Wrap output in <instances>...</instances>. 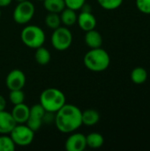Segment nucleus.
I'll list each match as a JSON object with an SVG mask.
<instances>
[{
	"mask_svg": "<svg viewBox=\"0 0 150 151\" xmlns=\"http://www.w3.org/2000/svg\"><path fill=\"white\" fill-rule=\"evenodd\" d=\"M82 111L73 104H65L55 113L54 123L57 130L63 134H72L82 125Z\"/></svg>",
	"mask_w": 150,
	"mask_h": 151,
	"instance_id": "f257e3e1",
	"label": "nucleus"
},
{
	"mask_svg": "<svg viewBox=\"0 0 150 151\" xmlns=\"http://www.w3.org/2000/svg\"><path fill=\"white\" fill-rule=\"evenodd\" d=\"M84 65L92 72H103L105 71L111 63V58L109 53L100 48L91 49L88 51L83 58Z\"/></svg>",
	"mask_w": 150,
	"mask_h": 151,
	"instance_id": "f03ea898",
	"label": "nucleus"
},
{
	"mask_svg": "<svg viewBox=\"0 0 150 151\" xmlns=\"http://www.w3.org/2000/svg\"><path fill=\"white\" fill-rule=\"evenodd\" d=\"M40 104L48 112L56 113L62 106L66 103V98L65 94L56 88H48L44 89L40 95Z\"/></svg>",
	"mask_w": 150,
	"mask_h": 151,
	"instance_id": "7ed1b4c3",
	"label": "nucleus"
},
{
	"mask_svg": "<svg viewBox=\"0 0 150 151\" xmlns=\"http://www.w3.org/2000/svg\"><path fill=\"white\" fill-rule=\"evenodd\" d=\"M22 42L28 48L37 49L45 42V33L38 26L28 25L26 26L20 34Z\"/></svg>",
	"mask_w": 150,
	"mask_h": 151,
	"instance_id": "20e7f679",
	"label": "nucleus"
},
{
	"mask_svg": "<svg viewBox=\"0 0 150 151\" xmlns=\"http://www.w3.org/2000/svg\"><path fill=\"white\" fill-rule=\"evenodd\" d=\"M10 136L16 146L27 147L33 142L34 132L26 124H17L10 133Z\"/></svg>",
	"mask_w": 150,
	"mask_h": 151,
	"instance_id": "39448f33",
	"label": "nucleus"
},
{
	"mask_svg": "<svg viewBox=\"0 0 150 151\" xmlns=\"http://www.w3.org/2000/svg\"><path fill=\"white\" fill-rule=\"evenodd\" d=\"M72 42V34L67 27H58L51 35V43L55 50L63 51L70 48Z\"/></svg>",
	"mask_w": 150,
	"mask_h": 151,
	"instance_id": "423d86ee",
	"label": "nucleus"
},
{
	"mask_svg": "<svg viewBox=\"0 0 150 151\" xmlns=\"http://www.w3.org/2000/svg\"><path fill=\"white\" fill-rule=\"evenodd\" d=\"M34 12L35 9L34 4L30 1L26 0L17 4L13 11L12 17L14 21L18 24H27L33 19Z\"/></svg>",
	"mask_w": 150,
	"mask_h": 151,
	"instance_id": "0eeeda50",
	"label": "nucleus"
},
{
	"mask_svg": "<svg viewBox=\"0 0 150 151\" xmlns=\"http://www.w3.org/2000/svg\"><path fill=\"white\" fill-rule=\"evenodd\" d=\"M45 112L46 111L40 104L33 105L32 107H30L29 117L26 125L29 128H31L34 133L37 132L42 126Z\"/></svg>",
	"mask_w": 150,
	"mask_h": 151,
	"instance_id": "6e6552de",
	"label": "nucleus"
},
{
	"mask_svg": "<svg viewBox=\"0 0 150 151\" xmlns=\"http://www.w3.org/2000/svg\"><path fill=\"white\" fill-rule=\"evenodd\" d=\"M26 84V75L19 69L11 71L5 79V85L9 90L22 89Z\"/></svg>",
	"mask_w": 150,
	"mask_h": 151,
	"instance_id": "1a4fd4ad",
	"label": "nucleus"
},
{
	"mask_svg": "<svg viewBox=\"0 0 150 151\" xmlns=\"http://www.w3.org/2000/svg\"><path fill=\"white\" fill-rule=\"evenodd\" d=\"M65 147L67 151H83L87 148L86 135L80 133L72 134L67 138Z\"/></svg>",
	"mask_w": 150,
	"mask_h": 151,
	"instance_id": "9d476101",
	"label": "nucleus"
},
{
	"mask_svg": "<svg viewBox=\"0 0 150 151\" xmlns=\"http://www.w3.org/2000/svg\"><path fill=\"white\" fill-rule=\"evenodd\" d=\"M30 108L24 103L16 104L11 110V116L17 124H26L29 117Z\"/></svg>",
	"mask_w": 150,
	"mask_h": 151,
	"instance_id": "9b49d317",
	"label": "nucleus"
},
{
	"mask_svg": "<svg viewBox=\"0 0 150 151\" xmlns=\"http://www.w3.org/2000/svg\"><path fill=\"white\" fill-rule=\"evenodd\" d=\"M77 22L79 27L85 32L95 29L96 27V19L92 12H81L77 18Z\"/></svg>",
	"mask_w": 150,
	"mask_h": 151,
	"instance_id": "f8f14e48",
	"label": "nucleus"
},
{
	"mask_svg": "<svg viewBox=\"0 0 150 151\" xmlns=\"http://www.w3.org/2000/svg\"><path fill=\"white\" fill-rule=\"evenodd\" d=\"M16 125L11 112H7L5 110L0 111V134H10Z\"/></svg>",
	"mask_w": 150,
	"mask_h": 151,
	"instance_id": "ddd939ff",
	"label": "nucleus"
},
{
	"mask_svg": "<svg viewBox=\"0 0 150 151\" xmlns=\"http://www.w3.org/2000/svg\"><path fill=\"white\" fill-rule=\"evenodd\" d=\"M85 42L90 49L100 48L103 44V37L98 31L92 29L86 32Z\"/></svg>",
	"mask_w": 150,
	"mask_h": 151,
	"instance_id": "4468645a",
	"label": "nucleus"
},
{
	"mask_svg": "<svg viewBox=\"0 0 150 151\" xmlns=\"http://www.w3.org/2000/svg\"><path fill=\"white\" fill-rule=\"evenodd\" d=\"M82 125L88 127H93L96 125L100 120V114L94 109H88L81 113Z\"/></svg>",
	"mask_w": 150,
	"mask_h": 151,
	"instance_id": "2eb2a0df",
	"label": "nucleus"
},
{
	"mask_svg": "<svg viewBox=\"0 0 150 151\" xmlns=\"http://www.w3.org/2000/svg\"><path fill=\"white\" fill-rule=\"evenodd\" d=\"M78 15L76 14V11L72 10L70 8L65 7L60 12V19L61 23L65 25V27H72L77 22Z\"/></svg>",
	"mask_w": 150,
	"mask_h": 151,
	"instance_id": "dca6fc26",
	"label": "nucleus"
},
{
	"mask_svg": "<svg viewBox=\"0 0 150 151\" xmlns=\"http://www.w3.org/2000/svg\"><path fill=\"white\" fill-rule=\"evenodd\" d=\"M148 79V72L145 68L138 66L131 72V80L137 85L143 84Z\"/></svg>",
	"mask_w": 150,
	"mask_h": 151,
	"instance_id": "f3484780",
	"label": "nucleus"
},
{
	"mask_svg": "<svg viewBox=\"0 0 150 151\" xmlns=\"http://www.w3.org/2000/svg\"><path fill=\"white\" fill-rule=\"evenodd\" d=\"M87 140V147L90 149H99L104 143L103 136L99 133H91L86 136Z\"/></svg>",
	"mask_w": 150,
	"mask_h": 151,
	"instance_id": "a211bd4d",
	"label": "nucleus"
},
{
	"mask_svg": "<svg viewBox=\"0 0 150 151\" xmlns=\"http://www.w3.org/2000/svg\"><path fill=\"white\" fill-rule=\"evenodd\" d=\"M43 5L48 12L55 13H60L65 8L64 0H44Z\"/></svg>",
	"mask_w": 150,
	"mask_h": 151,
	"instance_id": "6ab92c4d",
	"label": "nucleus"
},
{
	"mask_svg": "<svg viewBox=\"0 0 150 151\" xmlns=\"http://www.w3.org/2000/svg\"><path fill=\"white\" fill-rule=\"evenodd\" d=\"M35 53H34V59L35 61L41 65H45L50 63L51 56L48 49L44 48L43 46H41L37 49H35Z\"/></svg>",
	"mask_w": 150,
	"mask_h": 151,
	"instance_id": "aec40b11",
	"label": "nucleus"
},
{
	"mask_svg": "<svg viewBox=\"0 0 150 151\" xmlns=\"http://www.w3.org/2000/svg\"><path fill=\"white\" fill-rule=\"evenodd\" d=\"M45 24L49 28L56 29L61 25V19L59 13L55 12H49L45 17Z\"/></svg>",
	"mask_w": 150,
	"mask_h": 151,
	"instance_id": "412c9836",
	"label": "nucleus"
},
{
	"mask_svg": "<svg viewBox=\"0 0 150 151\" xmlns=\"http://www.w3.org/2000/svg\"><path fill=\"white\" fill-rule=\"evenodd\" d=\"M16 145L8 134L0 135V151H13Z\"/></svg>",
	"mask_w": 150,
	"mask_h": 151,
	"instance_id": "4be33fe9",
	"label": "nucleus"
},
{
	"mask_svg": "<svg viewBox=\"0 0 150 151\" xmlns=\"http://www.w3.org/2000/svg\"><path fill=\"white\" fill-rule=\"evenodd\" d=\"M9 99L10 102L13 104H19L24 103L25 100V94L22 89H15V90H10L9 94Z\"/></svg>",
	"mask_w": 150,
	"mask_h": 151,
	"instance_id": "5701e85b",
	"label": "nucleus"
},
{
	"mask_svg": "<svg viewBox=\"0 0 150 151\" xmlns=\"http://www.w3.org/2000/svg\"><path fill=\"white\" fill-rule=\"evenodd\" d=\"M124 0H97L99 5L105 10H116L119 8Z\"/></svg>",
	"mask_w": 150,
	"mask_h": 151,
	"instance_id": "b1692460",
	"label": "nucleus"
},
{
	"mask_svg": "<svg viewBox=\"0 0 150 151\" xmlns=\"http://www.w3.org/2000/svg\"><path fill=\"white\" fill-rule=\"evenodd\" d=\"M135 4L141 12L144 14H150V0H136Z\"/></svg>",
	"mask_w": 150,
	"mask_h": 151,
	"instance_id": "393cba45",
	"label": "nucleus"
},
{
	"mask_svg": "<svg viewBox=\"0 0 150 151\" xmlns=\"http://www.w3.org/2000/svg\"><path fill=\"white\" fill-rule=\"evenodd\" d=\"M64 1L65 4V7L74 11L80 10L81 6L86 3V0H64Z\"/></svg>",
	"mask_w": 150,
	"mask_h": 151,
	"instance_id": "a878e982",
	"label": "nucleus"
},
{
	"mask_svg": "<svg viewBox=\"0 0 150 151\" xmlns=\"http://www.w3.org/2000/svg\"><path fill=\"white\" fill-rule=\"evenodd\" d=\"M5 108H6V100L3 96L0 95V111H4Z\"/></svg>",
	"mask_w": 150,
	"mask_h": 151,
	"instance_id": "bb28decb",
	"label": "nucleus"
},
{
	"mask_svg": "<svg viewBox=\"0 0 150 151\" xmlns=\"http://www.w3.org/2000/svg\"><path fill=\"white\" fill-rule=\"evenodd\" d=\"M80 10H81V12H92L91 5L88 4H87V3H85V4L81 6Z\"/></svg>",
	"mask_w": 150,
	"mask_h": 151,
	"instance_id": "cd10ccee",
	"label": "nucleus"
},
{
	"mask_svg": "<svg viewBox=\"0 0 150 151\" xmlns=\"http://www.w3.org/2000/svg\"><path fill=\"white\" fill-rule=\"evenodd\" d=\"M12 0H0V7H5L11 4Z\"/></svg>",
	"mask_w": 150,
	"mask_h": 151,
	"instance_id": "c85d7f7f",
	"label": "nucleus"
},
{
	"mask_svg": "<svg viewBox=\"0 0 150 151\" xmlns=\"http://www.w3.org/2000/svg\"><path fill=\"white\" fill-rule=\"evenodd\" d=\"M18 3H20V2H24V1H26V0H16Z\"/></svg>",
	"mask_w": 150,
	"mask_h": 151,
	"instance_id": "c756f323",
	"label": "nucleus"
},
{
	"mask_svg": "<svg viewBox=\"0 0 150 151\" xmlns=\"http://www.w3.org/2000/svg\"><path fill=\"white\" fill-rule=\"evenodd\" d=\"M1 14H2V12H1V9H0V17H1Z\"/></svg>",
	"mask_w": 150,
	"mask_h": 151,
	"instance_id": "7c9ffc66",
	"label": "nucleus"
},
{
	"mask_svg": "<svg viewBox=\"0 0 150 151\" xmlns=\"http://www.w3.org/2000/svg\"><path fill=\"white\" fill-rule=\"evenodd\" d=\"M38 1H42V2H43V1H44V0H38Z\"/></svg>",
	"mask_w": 150,
	"mask_h": 151,
	"instance_id": "2f4dec72",
	"label": "nucleus"
}]
</instances>
